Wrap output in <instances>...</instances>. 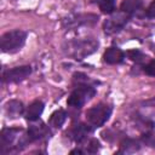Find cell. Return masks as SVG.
<instances>
[{
    "instance_id": "cell-1",
    "label": "cell",
    "mask_w": 155,
    "mask_h": 155,
    "mask_svg": "<svg viewBox=\"0 0 155 155\" xmlns=\"http://www.w3.org/2000/svg\"><path fill=\"white\" fill-rule=\"evenodd\" d=\"M28 142H30L28 133L24 134V131L22 128L5 127L1 131L0 145H1V153L2 154L18 151L22 149V147H25V144Z\"/></svg>"
},
{
    "instance_id": "cell-2",
    "label": "cell",
    "mask_w": 155,
    "mask_h": 155,
    "mask_svg": "<svg viewBox=\"0 0 155 155\" xmlns=\"http://www.w3.org/2000/svg\"><path fill=\"white\" fill-rule=\"evenodd\" d=\"M98 41L94 39H75L68 41L63 50L69 57L76 61H81L92 54L98 48Z\"/></svg>"
},
{
    "instance_id": "cell-3",
    "label": "cell",
    "mask_w": 155,
    "mask_h": 155,
    "mask_svg": "<svg viewBox=\"0 0 155 155\" xmlns=\"http://www.w3.org/2000/svg\"><path fill=\"white\" fill-rule=\"evenodd\" d=\"M27 40V33L21 29L10 30L2 34L0 39V48L5 53H15L19 51Z\"/></svg>"
},
{
    "instance_id": "cell-4",
    "label": "cell",
    "mask_w": 155,
    "mask_h": 155,
    "mask_svg": "<svg viewBox=\"0 0 155 155\" xmlns=\"http://www.w3.org/2000/svg\"><path fill=\"white\" fill-rule=\"evenodd\" d=\"M113 108L109 104L98 103L97 105L87 109L86 111V120L87 124L91 125L93 128L103 126L110 117Z\"/></svg>"
},
{
    "instance_id": "cell-5",
    "label": "cell",
    "mask_w": 155,
    "mask_h": 155,
    "mask_svg": "<svg viewBox=\"0 0 155 155\" xmlns=\"http://www.w3.org/2000/svg\"><path fill=\"white\" fill-rule=\"evenodd\" d=\"M96 94V88L92 85H78V87L70 93L67 101V105L80 109L86 102H88Z\"/></svg>"
},
{
    "instance_id": "cell-6",
    "label": "cell",
    "mask_w": 155,
    "mask_h": 155,
    "mask_svg": "<svg viewBox=\"0 0 155 155\" xmlns=\"http://www.w3.org/2000/svg\"><path fill=\"white\" fill-rule=\"evenodd\" d=\"M31 74V67L30 65H21L15 67L12 69H7L2 71V82L6 84H17L27 79Z\"/></svg>"
},
{
    "instance_id": "cell-7",
    "label": "cell",
    "mask_w": 155,
    "mask_h": 155,
    "mask_svg": "<svg viewBox=\"0 0 155 155\" xmlns=\"http://www.w3.org/2000/svg\"><path fill=\"white\" fill-rule=\"evenodd\" d=\"M131 15L126 13V12H122L120 11L119 13L116 15H113L109 19H107L103 24V29L107 34H114V33H117L119 30H121L128 22Z\"/></svg>"
},
{
    "instance_id": "cell-8",
    "label": "cell",
    "mask_w": 155,
    "mask_h": 155,
    "mask_svg": "<svg viewBox=\"0 0 155 155\" xmlns=\"http://www.w3.org/2000/svg\"><path fill=\"white\" fill-rule=\"evenodd\" d=\"M98 21V16L96 15H75L73 17H69L64 19V25L68 28H76L81 25H92Z\"/></svg>"
},
{
    "instance_id": "cell-9",
    "label": "cell",
    "mask_w": 155,
    "mask_h": 155,
    "mask_svg": "<svg viewBox=\"0 0 155 155\" xmlns=\"http://www.w3.org/2000/svg\"><path fill=\"white\" fill-rule=\"evenodd\" d=\"M103 59L108 64H119L125 59V52L116 46H111L105 50Z\"/></svg>"
},
{
    "instance_id": "cell-10",
    "label": "cell",
    "mask_w": 155,
    "mask_h": 155,
    "mask_svg": "<svg viewBox=\"0 0 155 155\" xmlns=\"http://www.w3.org/2000/svg\"><path fill=\"white\" fill-rule=\"evenodd\" d=\"M92 128L93 127L88 124L87 125L86 124H78V125L73 126V128L70 130V137L76 143H81L92 132Z\"/></svg>"
},
{
    "instance_id": "cell-11",
    "label": "cell",
    "mask_w": 155,
    "mask_h": 155,
    "mask_svg": "<svg viewBox=\"0 0 155 155\" xmlns=\"http://www.w3.org/2000/svg\"><path fill=\"white\" fill-rule=\"evenodd\" d=\"M23 103L17 99H11L5 104V113L8 119H17L23 114Z\"/></svg>"
},
{
    "instance_id": "cell-12",
    "label": "cell",
    "mask_w": 155,
    "mask_h": 155,
    "mask_svg": "<svg viewBox=\"0 0 155 155\" xmlns=\"http://www.w3.org/2000/svg\"><path fill=\"white\" fill-rule=\"evenodd\" d=\"M44 107H45V104L41 101H34L33 103H30L29 107L27 108L25 114H24L25 119L28 121H36V120H39L40 115L44 111Z\"/></svg>"
},
{
    "instance_id": "cell-13",
    "label": "cell",
    "mask_w": 155,
    "mask_h": 155,
    "mask_svg": "<svg viewBox=\"0 0 155 155\" xmlns=\"http://www.w3.org/2000/svg\"><path fill=\"white\" fill-rule=\"evenodd\" d=\"M27 133H28L29 140L30 142H35V140H39V139L44 138L50 132H48L47 126H45L44 124H39V125H31L28 128V132Z\"/></svg>"
},
{
    "instance_id": "cell-14",
    "label": "cell",
    "mask_w": 155,
    "mask_h": 155,
    "mask_svg": "<svg viewBox=\"0 0 155 155\" xmlns=\"http://www.w3.org/2000/svg\"><path fill=\"white\" fill-rule=\"evenodd\" d=\"M139 148H140V142L139 140H136V139H132V138H125L120 143V150L117 153H124V154L134 153V151L139 150Z\"/></svg>"
},
{
    "instance_id": "cell-15",
    "label": "cell",
    "mask_w": 155,
    "mask_h": 155,
    "mask_svg": "<svg viewBox=\"0 0 155 155\" xmlns=\"http://www.w3.org/2000/svg\"><path fill=\"white\" fill-rule=\"evenodd\" d=\"M65 120H67V113L63 109H58V110L53 111L52 115L50 116L48 125L54 127V128H59L65 122Z\"/></svg>"
},
{
    "instance_id": "cell-16",
    "label": "cell",
    "mask_w": 155,
    "mask_h": 155,
    "mask_svg": "<svg viewBox=\"0 0 155 155\" xmlns=\"http://www.w3.org/2000/svg\"><path fill=\"white\" fill-rule=\"evenodd\" d=\"M140 7H142V0H124L120 5V11L132 15L136 11H138Z\"/></svg>"
},
{
    "instance_id": "cell-17",
    "label": "cell",
    "mask_w": 155,
    "mask_h": 155,
    "mask_svg": "<svg viewBox=\"0 0 155 155\" xmlns=\"http://www.w3.org/2000/svg\"><path fill=\"white\" fill-rule=\"evenodd\" d=\"M132 62H136L137 64H143L144 62L148 61V56H145L142 51L139 50H128L126 53H125Z\"/></svg>"
},
{
    "instance_id": "cell-18",
    "label": "cell",
    "mask_w": 155,
    "mask_h": 155,
    "mask_svg": "<svg viewBox=\"0 0 155 155\" xmlns=\"http://www.w3.org/2000/svg\"><path fill=\"white\" fill-rule=\"evenodd\" d=\"M99 10L105 15H113L115 11V0H97Z\"/></svg>"
},
{
    "instance_id": "cell-19",
    "label": "cell",
    "mask_w": 155,
    "mask_h": 155,
    "mask_svg": "<svg viewBox=\"0 0 155 155\" xmlns=\"http://www.w3.org/2000/svg\"><path fill=\"white\" fill-rule=\"evenodd\" d=\"M140 142L150 148H155V131H149L140 137Z\"/></svg>"
},
{
    "instance_id": "cell-20",
    "label": "cell",
    "mask_w": 155,
    "mask_h": 155,
    "mask_svg": "<svg viewBox=\"0 0 155 155\" xmlns=\"http://www.w3.org/2000/svg\"><path fill=\"white\" fill-rule=\"evenodd\" d=\"M73 80L78 82V85H87V84L91 85V80L88 79V76L82 73H75L73 75Z\"/></svg>"
},
{
    "instance_id": "cell-21",
    "label": "cell",
    "mask_w": 155,
    "mask_h": 155,
    "mask_svg": "<svg viewBox=\"0 0 155 155\" xmlns=\"http://www.w3.org/2000/svg\"><path fill=\"white\" fill-rule=\"evenodd\" d=\"M143 71L149 76H155V59L145 63L143 65Z\"/></svg>"
},
{
    "instance_id": "cell-22",
    "label": "cell",
    "mask_w": 155,
    "mask_h": 155,
    "mask_svg": "<svg viewBox=\"0 0 155 155\" xmlns=\"http://www.w3.org/2000/svg\"><path fill=\"white\" fill-rule=\"evenodd\" d=\"M98 149H99V142H98L96 138L91 139V140H90V143H88V149H87V153L93 154V153H97V151H98Z\"/></svg>"
},
{
    "instance_id": "cell-23",
    "label": "cell",
    "mask_w": 155,
    "mask_h": 155,
    "mask_svg": "<svg viewBox=\"0 0 155 155\" xmlns=\"http://www.w3.org/2000/svg\"><path fill=\"white\" fill-rule=\"evenodd\" d=\"M145 17L148 18H155V0L151 1V4L148 6L145 11Z\"/></svg>"
},
{
    "instance_id": "cell-24",
    "label": "cell",
    "mask_w": 155,
    "mask_h": 155,
    "mask_svg": "<svg viewBox=\"0 0 155 155\" xmlns=\"http://www.w3.org/2000/svg\"><path fill=\"white\" fill-rule=\"evenodd\" d=\"M70 154H84V151L80 150V149H73V150L70 151Z\"/></svg>"
}]
</instances>
